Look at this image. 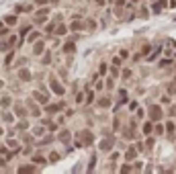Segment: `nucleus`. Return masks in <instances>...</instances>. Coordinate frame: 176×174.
I'll use <instances>...</instances> for the list:
<instances>
[{
    "label": "nucleus",
    "instance_id": "f03ea898",
    "mask_svg": "<svg viewBox=\"0 0 176 174\" xmlns=\"http://www.w3.org/2000/svg\"><path fill=\"white\" fill-rule=\"evenodd\" d=\"M51 88H53V90H55V92H57V94H62V92H64V88L59 86V84H55V82H53V84H51Z\"/></svg>",
    "mask_w": 176,
    "mask_h": 174
},
{
    "label": "nucleus",
    "instance_id": "f257e3e1",
    "mask_svg": "<svg viewBox=\"0 0 176 174\" xmlns=\"http://www.w3.org/2000/svg\"><path fill=\"white\" fill-rule=\"evenodd\" d=\"M150 113H152V119H154V121H158V119L162 117V111H160V107H152V111H150Z\"/></svg>",
    "mask_w": 176,
    "mask_h": 174
},
{
    "label": "nucleus",
    "instance_id": "20e7f679",
    "mask_svg": "<svg viewBox=\"0 0 176 174\" xmlns=\"http://www.w3.org/2000/svg\"><path fill=\"white\" fill-rule=\"evenodd\" d=\"M100 148H102V150H109V148H111V139H107V141H102V143H100Z\"/></svg>",
    "mask_w": 176,
    "mask_h": 174
},
{
    "label": "nucleus",
    "instance_id": "423d86ee",
    "mask_svg": "<svg viewBox=\"0 0 176 174\" xmlns=\"http://www.w3.org/2000/svg\"><path fill=\"white\" fill-rule=\"evenodd\" d=\"M21 78H25V80H29V72L25 70V72H21Z\"/></svg>",
    "mask_w": 176,
    "mask_h": 174
},
{
    "label": "nucleus",
    "instance_id": "39448f33",
    "mask_svg": "<svg viewBox=\"0 0 176 174\" xmlns=\"http://www.w3.org/2000/svg\"><path fill=\"white\" fill-rule=\"evenodd\" d=\"M35 162H37V164H45V160L41 158V156H35Z\"/></svg>",
    "mask_w": 176,
    "mask_h": 174
},
{
    "label": "nucleus",
    "instance_id": "7ed1b4c3",
    "mask_svg": "<svg viewBox=\"0 0 176 174\" xmlns=\"http://www.w3.org/2000/svg\"><path fill=\"white\" fill-rule=\"evenodd\" d=\"M43 51V43L39 41V43H35V53H41Z\"/></svg>",
    "mask_w": 176,
    "mask_h": 174
},
{
    "label": "nucleus",
    "instance_id": "6e6552de",
    "mask_svg": "<svg viewBox=\"0 0 176 174\" xmlns=\"http://www.w3.org/2000/svg\"><path fill=\"white\" fill-rule=\"evenodd\" d=\"M135 2H137V0H135Z\"/></svg>",
    "mask_w": 176,
    "mask_h": 174
},
{
    "label": "nucleus",
    "instance_id": "0eeeda50",
    "mask_svg": "<svg viewBox=\"0 0 176 174\" xmlns=\"http://www.w3.org/2000/svg\"><path fill=\"white\" fill-rule=\"evenodd\" d=\"M66 51H74V43H68V45H66Z\"/></svg>",
    "mask_w": 176,
    "mask_h": 174
}]
</instances>
